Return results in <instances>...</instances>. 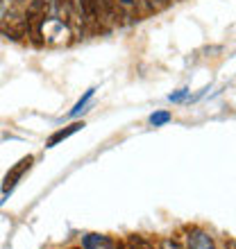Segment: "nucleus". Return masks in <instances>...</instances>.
<instances>
[{"mask_svg":"<svg viewBox=\"0 0 236 249\" xmlns=\"http://www.w3.org/2000/svg\"><path fill=\"white\" fill-rule=\"evenodd\" d=\"M32 163H34V157H23L19 163L14 165L12 170L7 172V175H5V181H2V193H5V195H7V193H12L14 186L19 184V179L23 177V175H25L30 168H32Z\"/></svg>","mask_w":236,"mask_h":249,"instance_id":"obj_1","label":"nucleus"},{"mask_svg":"<svg viewBox=\"0 0 236 249\" xmlns=\"http://www.w3.org/2000/svg\"><path fill=\"white\" fill-rule=\"evenodd\" d=\"M84 127V123H73V124H68L66 129H59V131H55L53 136L48 138V143H46V147H55L57 143H61V141H66L68 136H73V134H78L79 129Z\"/></svg>","mask_w":236,"mask_h":249,"instance_id":"obj_2","label":"nucleus"},{"mask_svg":"<svg viewBox=\"0 0 236 249\" xmlns=\"http://www.w3.org/2000/svg\"><path fill=\"white\" fill-rule=\"evenodd\" d=\"M82 245H84V249H114V243L102 233H89V236H84Z\"/></svg>","mask_w":236,"mask_h":249,"instance_id":"obj_3","label":"nucleus"},{"mask_svg":"<svg viewBox=\"0 0 236 249\" xmlns=\"http://www.w3.org/2000/svg\"><path fill=\"white\" fill-rule=\"evenodd\" d=\"M189 249H216V245H214V240L204 231H191Z\"/></svg>","mask_w":236,"mask_h":249,"instance_id":"obj_4","label":"nucleus"},{"mask_svg":"<svg viewBox=\"0 0 236 249\" xmlns=\"http://www.w3.org/2000/svg\"><path fill=\"white\" fill-rule=\"evenodd\" d=\"M79 7H82V12H84L86 18L96 20L100 14V0H79Z\"/></svg>","mask_w":236,"mask_h":249,"instance_id":"obj_5","label":"nucleus"},{"mask_svg":"<svg viewBox=\"0 0 236 249\" xmlns=\"http://www.w3.org/2000/svg\"><path fill=\"white\" fill-rule=\"evenodd\" d=\"M127 247H130V249H157L155 245L150 243V240H145L143 236H137V233L127 238Z\"/></svg>","mask_w":236,"mask_h":249,"instance_id":"obj_6","label":"nucleus"},{"mask_svg":"<svg viewBox=\"0 0 236 249\" xmlns=\"http://www.w3.org/2000/svg\"><path fill=\"white\" fill-rule=\"evenodd\" d=\"M171 111H157V113H152L150 116V123L155 124V127H161V124H166V123H171Z\"/></svg>","mask_w":236,"mask_h":249,"instance_id":"obj_7","label":"nucleus"},{"mask_svg":"<svg viewBox=\"0 0 236 249\" xmlns=\"http://www.w3.org/2000/svg\"><path fill=\"white\" fill-rule=\"evenodd\" d=\"M93 93H96V89H89V91H86L84 95H82V100H79L78 105H75V109H73V111L68 113V116H78V113H82V111H84V105H86V100L91 98Z\"/></svg>","mask_w":236,"mask_h":249,"instance_id":"obj_8","label":"nucleus"},{"mask_svg":"<svg viewBox=\"0 0 236 249\" xmlns=\"http://www.w3.org/2000/svg\"><path fill=\"white\" fill-rule=\"evenodd\" d=\"M100 9H105L107 16H116V9H118V0H100Z\"/></svg>","mask_w":236,"mask_h":249,"instance_id":"obj_9","label":"nucleus"},{"mask_svg":"<svg viewBox=\"0 0 236 249\" xmlns=\"http://www.w3.org/2000/svg\"><path fill=\"white\" fill-rule=\"evenodd\" d=\"M186 89H182V91H177V93H173V95H168V100H173V102H179V100H184L186 98Z\"/></svg>","mask_w":236,"mask_h":249,"instance_id":"obj_10","label":"nucleus"},{"mask_svg":"<svg viewBox=\"0 0 236 249\" xmlns=\"http://www.w3.org/2000/svg\"><path fill=\"white\" fill-rule=\"evenodd\" d=\"M59 9H66V12H71L73 9V0H57Z\"/></svg>","mask_w":236,"mask_h":249,"instance_id":"obj_11","label":"nucleus"},{"mask_svg":"<svg viewBox=\"0 0 236 249\" xmlns=\"http://www.w3.org/2000/svg\"><path fill=\"white\" fill-rule=\"evenodd\" d=\"M152 7H157V9H161V7H166L168 5V0H148Z\"/></svg>","mask_w":236,"mask_h":249,"instance_id":"obj_12","label":"nucleus"},{"mask_svg":"<svg viewBox=\"0 0 236 249\" xmlns=\"http://www.w3.org/2000/svg\"><path fill=\"white\" fill-rule=\"evenodd\" d=\"M164 249H182L175 240H164Z\"/></svg>","mask_w":236,"mask_h":249,"instance_id":"obj_13","label":"nucleus"},{"mask_svg":"<svg viewBox=\"0 0 236 249\" xmlns=\"http://www.w3.org/2000/svg\"><path fill=\"white\" fill-rule=\"evenodd\" d=\"M120 2H123V5H132V2H134V0H120Z\"/></svg>","mask_w":236,"mask_h":249,"instance_id":"obj_14","label":"nucleus"},{"mask_svg":"<svg viewBox=\"0 0 236 249\" xmlns=\"http://www.w3.org/2000/svg\"><path fill=\"white\" fill-rule=\"evenodd\" d=\"M12 2H23V0H12Z\"/></svg>","mask_w":236,"mask_h":249,"instance_id":"obj_15","label":"nucleus"}]
</instances>
